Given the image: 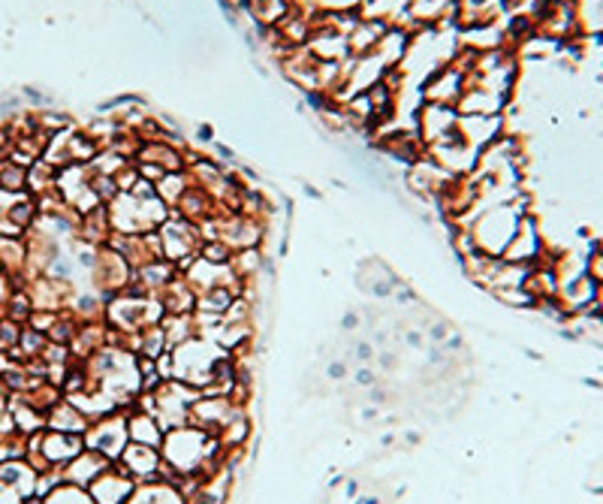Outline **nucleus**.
Instances as JSON below:
<instances>
[{
  "mask_svg": "<svg viewBox=\"0 0 603 504\" xmlns=\"http://www.w3.org/2000/svg\"><path fill=\"white\" fill-rule=\"evenodd\" d=\"M160 457H163V465L170 469L172 483H175V478H191V474L205 478V474H212L217 465L227 462V450L220 448L217 436L205 432L194 423H184L163 436Z\"/></svg>",
  "mask_w": 603,
  "mask_h": 504,
  "instance_id": "1",
  "label": "nucleus"
},
{
  "mask_svg": "<svg viewBox=\"0 0 603 504\" xmlns=\"http://www.w3.org/2000/svg\"><path fill=\"white\" fill-rule=\"evenodd\" d=\"M525 215H531V208H528V196L519 194L513 203H495V206L483 208L474 218V224L467 227V233H471L480 254L502 257V251L507 248V242L513 239V233H516Z\"/></svg>",
  "mask_w": 603,
  "mask_h": 504,
  "instance_id": "2",
  "label": "nucleus"
},
{
  "mask_svg": "<svg viewBox=\"0 0 603 504\" xmlns=\"http://www.w3.org/2000/svg\"><path fill=\"white\" fill-rule=\"evenodd\" d=\"M166 356H170V378L182 380L187 387L203 393L212 384V378H215L217 363L229 354L220 344L212 342V339L194 335V339L170 347Z\"/></svg>",
  "mask_w": 603,
  "mask_h": 504,
  "instance_id": "3",
  "label": "nucleus"
},
{
  "mask_svg": "<svg viewBox=\"0 0 603 504\" xmlns=\"http://www.w3.org/2000/svg\"><path fill=\"white\" fill-rule=\"evenodd\" d=\"M163 314H166L163 302L149 293H139V290H125V293L106 299V323L121 335L142 333L163 321Z\"/></svg>",
  "mask_w": 603,
  "mask_h": 504,
  "instance_id": "4",
  "label": "nucleus"
},
{
  "mask_svg": "<svg viewBox=\"0 0 603 504\" xmlns=\"http://www.w3.org/2000/svg\"><path fill=\"white\" fill-rule=\"evenodd\" d=\"M160 245H163V260H170L179 272L184 266L191 264L194 257H200V248H203V233L196 227L194 221L182 218L170 212V218L163 221L158 227Z\"/></svg>",
  "mask_w": 603,
  "mask_h": 504,
  "instance_id": "5",
  "label": "nucleus"
},
{
  "mask_svg": "<svg viewBox=\"0 0 603 504\" xmlns=\"http://www.w3.org/2000/svg\"><path fill=\"white\" fill-rule=\"evenodd\" d=\"M91 276L94 293L100 297H115V293H125L130 281H133V269L127 264L121 254L115 251L112 245H100L97 248V257H94V266L88 269Z\"/></svg>",
  "mask_w": 603,
  "mask_h": 504,
  "instance_id": "6",
  "label": "nucleus"
},
{
  "mask_svg": "<svg viewBox=\"0 0 603 504\" xmlns=\"http://www.w3.org/2000/svg\"><path fill=\"white\" fill-rule=\"evenodd\" d=\"M85 448L100 453L109 462H118L125 448L130 444V436H127V411H112L100 417V420H91V426L85 429Z\"/></svg>",
  "mask_w": 603,
  "mask_h": 504,
  "instance_id": "7",
  "label": "nucleus"
},
{
  "mask_svg": "<svg viewBox=\"0 0 603 504\" xmlns=\"http://www.w3.org/2000/svg\"><path fill=\"white\" fill-rule=\"evenodd\" d=\"M547 248L543 242V229H540V221L535 215H525L519 221V227L513 233V239L507 242V248L502 251V260L519 266H535L540 260V254Z\"/></svg>",
  "mask_w": 603,
  "mask_h": 504,
  "instance_id": "8",
  "label": "nucleus"
},
{
  "mask_svg": "<svg viewBox=\"0 0 603 504\" xmlns=\"http://www.w3.org/2000/svg\"><path fill=\"white\" fill-rule=\"evenodd\" d=\"M413 121H417V133H420L422 146H426V149H432V146H438V142L455 137L459 112H455V106L420 104Z\"/></svg>",
  "mask_w": 603,
  "mask_h": 504,
  "instance_id": "9",
  "label": "nucleus"
},
{
  "mask_svg": "<svg viewBox=\"0 0 603 504\" xmlns=\"http://www.w3.org/2000/svg\"><path fill=\"white\" fill-rule=\"evenodd\" d=\"M408 187L413 191L417 196H422V200H438V196L444 194V187L450 182H453L455 175L453 172H446L441 163L434 161V158H429V154H422L420 161H413L408 167Z\"/></svg>",
  "mask_w": 603,
  "mask_h": 504,
  "instance_id": "10",
  "label": "nucleus"
},
{
  "mask_svg": "<svg viewBox=\"0 0 603 504\" xmlns=\"http://www.w3.org/2000/svg\"><path fill=\"white\" fill-rule=\"evenodd\" d=\"M28 444L40 450L52 469H64L69 459H76L85 450V438L55 432V429H43L36 436H28Z\"/></svg>",
  "mask_w": 603,
  "mask_h": 504,
  "instance_id": "11",
  "label": "nucleus"
},
{
  "mask_svg": "<svg viewBox=\"0 0 603 504\" xmlns=\"http://www.w3.org/2000/svg\"><path fill=\"white\" fill-rule=\"evenodd\" d=\"M459 139L467 149L480 151L492 146L495 139L504 137V115H459V127H455Z\"/></svg>",
  "mask_w": 603,
  "mask_h": 504,
  "instance_id": "12",
  "label": "nucleus"
},
{
  "mask_svg": "<svg viewBox=\"0 0 603 504\" xmlns=\"http://www.w3.org/2000/svg\"><path fill=\"white\" fill-rule=\"evenodd\" d=\"M115 465L125 471V474H130L137 486L139 483H151L163 478V457H160V450L146 448V444H133V441L127 444L125 453H121V459Z\"/></svg>",
  "mask_w": 603,
  "mask_h": 504,
  "instance_id": "13",
  "label": "nucleus"
},
{
  "mask_svg": "<svg viewBox=\"0 0 603 504\" xmlns=\"http://www.w3.org/2000/svg\"><path fill=\"white\" fill-rule=\"evenodd\" d=\"M462 94H465V76L459 73L455 67H441L434 69L429 79L422 82L420 97L422 104H441V106H455L462 100Z\"/></svg>",
  "mask_w": 603,
  "mask_h": 504,
  "instance_id": "14",
  "label": "nucleus"
},
{
  "mask_svg": "<svg viewBox=\"0 0 603 504\" xmlns=\"http://www.w3.org/2000/svg\"><path fill=\"white\" fill-rule=\"evenodd\" d=\"M133 490H137L133 478L125 474L118 465H109V469L103 471L100 478L88 486L94 504H127V498L133 495Z\"/></svg>",
  "mask_w": 603,
  "mask_h": 504,
  "instance_id": "15",
  "label": "nucleus"
},
{
  "mask_svg": "<svg viewBox=\"0 0 603 504\" xmlns=\"http://www.w3.org/2000/svg\"><path fill=\"white\" fill-rule=\"evenodd\" d=\"M109 465H115V462H109V459L100 457V453H94V450L85 448L79 457L69 459L67 465L61 469V474H64V483H73V486L88 490V486L100 478L103 471L109 469Z\"/></svg>",
  "mask_w": 603,
  "mask_h": 504,
  "instance_id": "16",
  "label": "nucleus"
},
{
  "mask_svg": "<svg viewBox=\"0 0 603 504\" xmlns=\"http://www.w3.org/2000/svg\"><path fill=\"white\" fill-rule=\"evenodd\" d=\"M127 436H130L133 444H146V448L160 450L166 429L158 423V417H154V414L130 408V411H127Z\"/></svg>",
  "mask_w": 603,
  "mask_h": 504,
  "instance_id": "17",
  "label": "nucleus"
},
{
  "mask_svg": "<svg viewBox=\"0 0 603 504\" xmlns=\"http://www.w3.org/2000/svg\"><path fill=\"white\" fill-rule=\"evenodd\" d=\"M91 426V420L73 405V401L64 396L57 399L52 408L46 411V429H55V432H67V436H85V429Z\"/></svg>",
  "mask_w": 603,
  "mask_h": 504,
  "instance_id": "18",
  "label": "nucleus"
},
{
  "mask_svg": "<svg viewBox=\"0 0 603 504\" xmlns=\"http://www.w3.org/2000/svg\"><path fill=\"white\" fill-rule=\"evenodd\" d=\"M507 97H498V94L483 92V88H465L462 100L455 104V112L459 115H504L507 109Z\"/></svg>",
  "mask_w": 603,
  "mask_h": 504,
  "instance_id": "19",
  "label": "nucleus"
},
{
  "mask_svg": "<svg viewBox=\"0 0 603 504\" xmlns=\"http://www.w3.org/2000/svg\"><path fill=\"white\" fill-rule=\"evenodd\" d=\"M158 299L163 302V311H166V314H194L196 309L194 287L184 281L182 272H179V276L172 278L170 285L160 290Z\"/></svg>",
  "mask_w": 603,
  "mask_h": 504,
  "instance_id": "20",
  "label": "nucleus"
},
{
  "mask_svg": "<svg viewBox=\"0 0 603 504\" xmlns=\"http://www.w3.org/2000/svg\"><path fill=\"white\" fill-rule=\"evenodd\" d=\"M410 31L408 28H387L384 31V36L377 40L375 46V55L384 61V67L392 69V67H401V61H405V55H408V46H410Z\"/></svg>",
  "mask_w": 603,
  "mask_h": 504,
  "instance_id": "21",
  "label": "nucleus"
},
{
  "mask_svg": "<svg viewBox=\"0 0 603 504\" xmlns=\"http://www.w3.org/2000/svg\"><path fill=\"white\" fill-rule=\"evenodd\" d=\"M127 504H187L182 490L170 481H151L139 483L133 495L127 498Z\"/></svg>",
  "mask_w": 603,
  "mask_h": 504,
  "instance_id": "22",
  "label": "nucleus"
},
{
  "mask_svg": "<svg viewBox=\"0 0 603 504\" xmlns=\"http://www.w3.org/2000/svg\"><path fill=\"white\" fill-rule=\"evenodd\" d=\"M262 248H241L229 254V272L239 278L241 285H248L254 278L262 276Z\"/></svg>",
  "mask_w": 603,
  "mask_h": 504,
  "instance_id": "23",
  "label": "nucleus"
},
{
  "mask_svg": "<svg viewBox=\"0 0 603 504\" xmlns=\"http://www.w3.org/2000/svg\"><path fill=\"white\" fill-rule=\"evenodd\" d=\"M187 187H191V175H187V172L184 170L182 172H166L160 182H154V194L160 196V203H166L170 208H175Z\"/></svg>",
  "mask_w": 603,
  "mask_h": 504,
  "instance_id": "24",
  "label": "nucleus"
},
{
  "mask_svg": "<svg viewBox=\"0 0 603 504\" xmlns=\"http://www.w3.org/2000/svg\"><path fill=\"white\" fill-rule=\"evenodd\" d=\"M160 330H163V335H166V344L175 347V344L187 342V339H194L196 335L194 314H163Z\"/></svg>",
  "mask_w": 603,
  "mask_h": 504,
  "instance_id": "25",
  "label": "nucleus"
},
{
  "mask_svg": "<svg viewBox=\"0 0 603 504\" xmlns=\"http://www.w3.org/2000/svg\"><path fill=\"white\" fill-rule=\"evenodd\" d=\"M43 504H94L91 493L82 490V486H73V483H57L55 490L49 495H43Z\"/></svg>",
  "mask_w": 603,
  "mask_h": 504,
  "instance_id": "26",
  "label": "nucleus"
},
{
  "mask_svg": "<svg viewBox=\"0 0 603 504\" xmlns=\"http://www.w3.org/2000/svg\"><path fill=\"white\" fill-rule=\"evenodd\" d=\"M31 314H34V302H31V297H28V290H24V287H15L10 305H7V318L24 326V323L31 321Z\"/></svg>",
  "mask_w": 603,
  "mask_h": 504,
  "instance_id": "27",
  "label": "nucleus"
},
{
  "mask_svg": "<svg viewBox=\"0 0 603 504\" xmlns=\"http://www.w3.org/2000/svg\"><path fill=\"white\" fill-rule=\"evenodd\" d=\"M229 254L233 251H229L227 245H224L220 239H205L203 248H200V257H203V260H208V264H217V266L229 264Z\"/></svg>",
  "mask_w": 603,
  "mask_h": 504,
  "instance_id": "28",
  "label": "nucleus"
},
{
  "mask_svg": "<svg viewBox=\"0 0 603 504\" xmlns=\"http://www.w3.org/2000/svg\"><path fill=\"white\" fill-rule=\"evenodd\" d=\"M585 276L592 278L594 285L603 287V248L601 245H594L585 251Z\"/></svg>",
  "mask_w": 603,
  "mask_h": 504,
  "instance_id": "29",
  "label": "nucleus"
},
{
  "mask_svg": "<svg viewBox=\"0 0 603 504\" xmlns=\"http://www.w3.org/2000/svg\"><path fill=\"white\" fill-rule=\"evenodd\" d=\"M0 504H24V498L12 490L10 483L0 481Z\"/></svg>",
  "mask_w": 603,
  "mask_h": 504,
  "instance_id": "30",
  "label": "nucleus"
},
{
  "mask_svg": "<svg viewBox=\"0 0 603 504\" xmlns=\"http://www.w3.org/2000/svg\"><path fill=\"white\" fill-rule=\"evenodd\" d=\"M356 384H359V387H375L377 375L368 366H363L359 372H356Z\"/></svg>",
  "mask_w": 603,
  "mask_h": 504,
  "instance_id": "31",
  "label": "nucleus"
},
{
  "mask_svg": "<svg viewBox=\"0 0 603 504\" xmlns=\"http://www.w3.org/2000/svg\"><path fill=\"white\" fill-rule=\"evenodd\" d=\"M372 356H375V347H372V344L368 342H359L356 344V360H359V363H372Z\"/></svg>",
  "mask_w": 603,
  "mask_h": 504,
  "instance_id": "32",
  "label": "nucleus"
},
{
  "mask_svg": "<svg viewBox=\"0 0 603 504\" xmlns=\"http://www.w3.org/2000/svg\"><path fill=\"white\" fill-rule=\"evenodd\" d=\"M326 375H330L332 380H342L344 375H347V366H344V363H330V368H326Z\"/></svg>",
  "mask_w": 603,
  "mask_h": 504,
  "instance_id": "33",
  "label": "nucleus"
},
{
  "mask_svg": "<svg viewBox=\"0 0 603 504\" xmlns=\"http://www.w3.org/2000/svg\"><path fill=\"white\" fill-rule=\"evenodd\" d=\"M344 330H359V314H347L344 318Z\"/></svg>",
  "mask_w": 603,
  "mask_h": 504,
  "instance_id": "34",
  "label": "nucleus"
},
{
  "mask_svg": "<svg viewBox=\"0 0 603 504\" xmlns=\"http://www.w3.org/2000/svg\"><path fill=\"white\" fill-rule=\"evenodd\" d=\"M594 314L603 321V287H597V309H594Z\"/></svg>",
  "mask_w": 603,
  "mask_h": 504,
  "instance_id": "35",
  "label": "nucleus"
}]
</instances>
